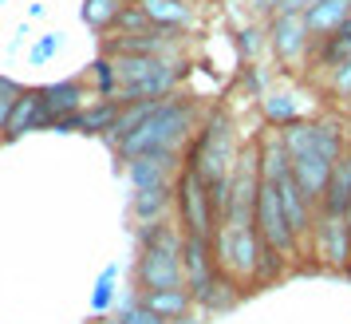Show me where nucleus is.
<instances>
[{"instance_id":"obj_1","label":"nucleus","mask_w":351,"mask_h":324,"mask_svg":"<svg viewBox=\"0 0 351 324\" xmlns=\"http://www.w3.org/2000/svg\"><path fill=\"white\" fill-rule=\"evenodd\" d=\"M276 130H280V139L288 146V159H292V178L300 182L308 202L319 210L324 186L332 178L335 159L348 146V135L335 123H324V119H300V123H288V127H276Z\"/></svg>"},{"instance_id":"obj_2","label":"nucleus","mask_w":351,"mask_h":324,"mask_svg":"<svg viewBox=\"0 0 351 324\" xmlns=\"http://www.w3.org/2000/svg\"><path fill=\"white\" fill-rule=\"evenodd\" d=\"M241 143H237V130H233V119L229 111H209L202 119V127L190 143V162L193 170L202 174V182L209 186V198H213V210H217V222L225 218V206H229V178H233V166H237Z\"/></svg>"},{"instance_id":"obj_3","label":"nucleus","mask_w":351,"mask_h":324,"mask_svg":"<svg viewBox=\"0 0 351 324\" xmlns=\"http://www.w3.org/2000/svg\"><path fill=\"white\" fill-rule=\"evenodd\" d=\"M213 261H217V273L229 277L241 292L280 277V269H285V261L265 245L256 226H229V222H221L213 233Z\"/></svg>"},{"instance_id":"obj_4","label":"nucleus","mask_w":351,"mask_h":324,"mask_svg":"<svg viewBox=\"0 0 351 324\" xmlns=\"http://www.w3.org/2000/svg\"><path fill=\"white\" fill-rule=\"evenodd\" d=\"M197 127H202V123H197V103H193V99H182V95H166L158 103V111L150 115L130 139H123L114 150H119L123 159H134V154H158V150L182 154V146L193 143Z\"/></svg>"},{"instance_id":"obj_5","label":"nucleus","mask_w":351,"mask_h":324,"mask_svg":"<svg viewBox=\"0 0 351 324\" xmlns=\"http://www.w3.org/2000/svg\"><path fill=\"white\" fill-rule=\"evenodd\" d=\"M182 242H186V233L170 218L143 226V233H138V289H186Z\"/></svg>"},{"instance_id":"obj_6","label":"nucleus","mask_w":351,"mask_h":324,"mask_svg":"<svg viewBox=\"0 0 351 324\" xmlns=\"http://www.w3.org/2000/svg\"><path fill=\"white\" fill-rule=\"evenodd\" d=\"M114 76H119V103H138V99H166L174 95L182 80V64L162 60V56H111Z\"/></svg>"},{"instance_id":"obj_7","label":"nucleus","mask_w":351,"mask_h":324,"mask_svg":"<svg viewBox=\"0 0 351 324\" xmlns=\"http://www.w3.org/2000/svg\"><path fill=\"white\" fill-rule=\"evenodd\" d=\"M174 210H178V226L190 238H209L217 233V210H213V198H209V186L202 182V174L193 170L190 162H182L174 178Z\"/></svg>"},{"instance_id":"obj_8","label":"nucleus","mask_w":351,"mask_h":324,"mask_svg":"<svg viewBox=\"0 0 351 324\" xmlns=\"http://www.w3.org/2000/svg\"><path fill=\"white\" fill-rule=\"evenodd\" d=\"M256 233L265 238V245H269L280 261L300 257V245H296L292 229H288V218H285V210H280V194H276L272 182H265V186H261V198H256Z\"/></svg>"},{"instance_id":"obj_9","label":"nucleus","mask_w":351,"mask_h":324,"mask_svg":"<svg viewBox=\"0 0 351 324\" xmlns=\"http://www.w3.org/2000/svg\"><path fill=\"white\" fill-rule=\"evenodd\" d=\"M312 253H316L319 269L332 273H351V226L339 213H319L316 238H312Z\"/></svg>"},{"instance_id":"obj_10","label":"nucleus","mask_w":351,"mask_h":324,"mask_svg":"<svg viewBox=\"0 0 351 324\" xmlns=\"http://www.w3.org/2000/svg\"><path fill=\"white\" fill-rule=\"evenodd\" d=\"M269 48L276 51L280 64H304L312 51V32L304 12H276L269 28Z\"/></svg>"},{"instance_id":"obj_11","label":"nucleus","mask_w":351,"mask_h":324,"mask_svg":"<svg viewBox=\"0 0 351 324\" xmlns=\"http://www.w3.org/2000/svg\"><path fill=\"white\" fill-rule=\"evenodd\" d=\"M123 162H127V178L134 190H158V186H174L186 159L174 150H158V154H134V159Z\"/></svg>"},{"instance_id":"obj_12","label":"nucleus","mask_w":351,"mask_h":324,"mask_svg":"<svg viewBox=\"0 0 351 324\" xmlns=\"http://www.w3.org/2000/svg\"><path fill=\"white\" fill-rule=\"evenodd\" d=\"M182 269H186V289L193 292V305L197 297H206V289L217 281V261H213V242L209 238H190L182 242Z\"/></svg>"},{"instance_id":"obj_13","label":"nucleus","mask_w":351,"mask_h":324,"mask_svg":"<svg viewBox=\"0 0 351 324\" xmlns=\"http://www.w3.org/2000/svg\"><path fill=\"white\" fill-rule=\"evenodd\" d=\"M174 48H178V28H150V32L107 36L103 40V56H162V60H170Z\"/></svg>"},{"instance_id":"obj_14","label":"nucleus","mask_w":351,"mask_h":324,"mask_svg":"<svg viewBox=\"0 0 351 324\" xmlns=\"http://www.w3.org/2000/svg\"><path fill=\"white\" fill-rule=\"evenodd\" d=\"M40 103H44V127H51L87 107V87H83V80H56L40 87Z\"/></svg>"},{"instance_id":"obj_15","label":"nucleus","mask_w":351,"mask_h":324,"mask_svg":"<svg viewBox=\"0 0 351 324\" xmlns=\"http://www.w3.org/2000/svg\"><path fill=\"white\" fill-rule=\"evenodd\" d=\"M351 206V139L348 146H343V154L335 159L332 166V178H328V186H324V198H319V213H348Z\"/></svg>"},{"instance_id":"obj_16","label":"nucleus","mask_w":351,"mask_h":324,"mask_svg":"<svg viewBox=\"0 0 351 324\" xmlns=\"http://www.w3.org/2000/svg\"><path fill=\"white\" fill-rule=\"evenodd\" d=\"M44 127V103H40V87H28L24 95L16 99V107L8 111V123H4V143H16L28 130Z\"/></svg>"},{"instance_id":"obj_17","label":"nucleus","mask_w":351,"mask_h":324,"mask_svg":"<svg viewBox=\"0 0 351 324\" xmlns=\"http://www.w3.org/2000/svg\"><path fill=\"white\" fill-rule=\"evenodd\" d=\"M312 60H316L328 76H332L335 67H343V64H351V16L335 28V32H328V36H319V40H312V51H308Z\"/></svg>"},{"instance_id":"obj_18","label":"nucleus","mask_w":351,"mask_h":324,"mask_svg":"<svg viewBox=\"0 0 351 324\" xmlns=\"http://www.w3.org/2000/svg\"><path fill=\"white\" fill-rule=\"evenodd\" d=\"M170 210H174V186H158V190H134V198H130V213H134V222H138V226L162 222Z\"/></svg>"},{"instance_id":"obj_19","label":"nucleus","mask_w":351,"mask_h":324,"mask_svg":"<svg viewBox=\"0 0 351 324\" xmlns=\"http://www.w3.org/2000/svg\"><path fill=\"white\" fill-rule=\"evenodd\" d=\"M154 316H162V321H178V316H186V312H193V292L190 289H150L138 297Z\"/></svg>"},{"instance_id":"obj_20","label":"nucleus","mask_w":351,"mask_h":324,"mask_svg":"<svg viewBox=\"0 0 351 324\" xmlns=\"http://www.w3.org/2000/svg\"><path fill=\"white\" fill-rule=\"evenodd\" d=\"M348 16H351V0H316V4L304 12L312 40H319V36L335 32V28H339V24H343Z\"/></svg>"},{"instance_id":"obj_21","label":"nucleus","mask_w":351,"mask_h":324,"mask_svg":"<svg viewBox=\"0 0 351 324\" xmlns=\"http://www.w3.org/2000/svg\"><path fill=\"white\" fill-rule=\"evenodd\" d=\"M119 111H123V103L119 99H99V103H87L80 111V130L83 135H99V139H107L119 123Z\"/></svg>"},{"instance_id":"obj_22","label":"nucleus","mask_w":351,"mask_h":324,"mask_svg":"<svg viewBox=\"0 0 351 324\" xmlns=\"http://www.w3.org/2000/svg\"><path fill=\"white\" fill-rule=\"evenodd\" d=\"M138 8L158 28H190L193 24V8L186 0H138Z\"/></svg>"},{"instance_id":"obj_23","label":"nucleus","mask_w":351,"mask_h":324,"mask_svg":"<svg viewBox=\"0 0 351 324\" xmlns=\"http://www.w3.org/2000/svg\"><path fill=\"white\" fill-rule=\"evenodd\" d=\"M241 297H245V292H241L229 277H217V281L206 289V297H197V308H209V312H229V308H237Z\"/></svg>"},{"instance_id":"obj_24","label":"nucleus","mask_w":351,"mask_h":324,"mask_svg":"<svg viewBox=\"0 0 351 324\" xmlns=\"http://www.w3.org/2000/svg\"><path fill=\"white\" fill-rule=\"evenodd\" d=\"M265 119H269V127H288V123H300L304 111L288 91H269L265 95Z\"/></svg>"},{"instance_id":"obj_25","label":"nucleus","mask_w":351,"mask_h":324,"mask_svg":"<svg viewBox=\"0 0 351 324\" xmlns=\"http://www.w3.org/2000/svg\"><path fill=\"white\" fill-rule=\"evenodd\" d=\"M119 0H83L80 8V20L87 28H95V32H111L114 28V16H119Z\"/></svg>"},{"instance_id":"obj_26","label":"nucleus","mask_w":351,"mask_h":324,"mask_svg":"<svg viewBox=\"0 0 351 324\" xmlns=\"http://www.w3.org/2000/svg\"><path fill=\"white\" fill-rule=\"evenodd\" d=\"M150 28H158V24L146 16L138 4H123L119 16H114V36H134V32H150Z\"/></svg>"},{"instance_id":"obj_27","label":"nucleus","mask_w":351,"mask_h":324,"mask_svg":"<svg viewBox=\"0 0 351 324\" xmlns=\"http://www.w3.org/2000/svg\"><path fill=\"white\" fill-rule=\"evenodd\" d=\"M91 80H95L99 99H114V95H119V76H114L111 56H99L95 64H91Z\"/></svg>"},{"instance_id":"obj_28","label":"nucleus","mask_w":351,"mask_h":324,"mask_svg":"<svg viewBox=\"0 0 351 324\" xmlns=\"http://www.w3.org/2000/svg\"><path fill=\"white\" fill-rule=\"evenodd\" d=\"M114 281H119V265H107V269L99 273L95 297H91V312H95V316H103V312L111 308V301H114Z\"/></svg>"},{"instance_id":"obj_29","label":"nucleus","mask_w":351,"mask_h":324,"mask_svg":"<svg viewBox=\"0 0 351 324\" xmlns=\"http://www.w3.org/2000/svg\"><path fill=\"white\" fill-rule=\"evenodd\" d=\"M103 324H170V321L154 316V312H150V308H146L143 301H134V305L119 308L114 316H103Z\"/></svg>"},{"instance_id":"obj_30","label":"nucleus","mask_w":351,"mask_h":324,"mask_svg":"<svg viewBox=\"0 0 351 324\" xmlns=\"http://www.w3.org/2000/svg\"><path fill=\"white\" fill-rule=\"evenodd\" d=\"M60 44H64V36H60V32H44V36L32 44V51H28V64H32V67H44L51 56L60 51Z\"/></svg>"},{"instance_id":"obj_31","label":"nucleus","mask_w":351,"mask_h":324,"mask_svg":"<svg viewBox=\"0 0 351 324\" xmlns=\"http://www.w3.org/2000/svg\"><path fill=\"white\" fill-rule=\"evenodd\" d=\"M24 91H28V87H24L20 80H12V76H0V107H4V111H12V107H16V99L24 95Z\"/></svg>"},{"instance_id":"obj_32","label":"nucleus","mask_w":351,"mask_h":324,"mask_svg":"<svg viewBox=\"0 0 351 324\" xmlns=\"http://www.w3.org/2000/svg\"><path fill=\"white\" fill-rule=\"evenodd\" d=\"M332 95H339V99H351V64H343V67H335L332 71Z\"/></svg>"},{"instance_id":"obj_33","label":"nucleus","mask_w":351,"mask_h":324,"mask_svg":"<svg viewBox=\"0 0 351 324\" xmlns=\"http://www.w3.org/2000/svg\"><path fill=\"white\" fill-rule=\"evenodd\" d=\"M256 36H261L256 28H245V32H241V48H245V51H256V48H261V40H256Z\"/></svg>"},{"instance_id":"obj_34","label":"nucleus","mask_w":351,"mask_h":324,"mask_svg":"<svg viewBox=\"0 0 351 324\" xmlns=\"http://www.w3.org/2000/svg\"><path fill=\"white\" fill-rule=\"evenodd\" d=\"M170 324H206L202 316H193V312H186V316H178V321H170Z\"/></svg>"},{"instance_id":"obj_35","label":"nucleus","mask_w":351,"mask_h":324,"mask_svg":"<svg viewBox=\"0 0 351 324\" xmlns=\"http://www.w3.org/2000/svg\"><path fill=\"white\" fill-rule=\"evenodd\" d=\"M4 123H8V111L0 107V139H4Z\"/></svg>"},{"instance_id":"obj_36","label":"nucleus","mask_w":351,"mask_h":324,"mask_svg":"<svg viewBox=\"0 0 351 324\" xmlns=\"http://www.w3.org/2000/svg\"><path fill=\"white\" fill-rule=\"evenodd\" d=\"M119 4H138V0H119Z\"/></svg>"},{"instance_id":"obj_37","label":"nucleus","mask_w":351,"mask_h":324,"mask_svg":"<svg viewBox=\"0 0 351 324\" xmlns=\"http://www.w3.org/2000/svg\"><path fill=\"white\" fill-rule=\"evenodd\" d=\"M87 324H103V316H99V321H87Z\"/></svg>"}]
</instances>
